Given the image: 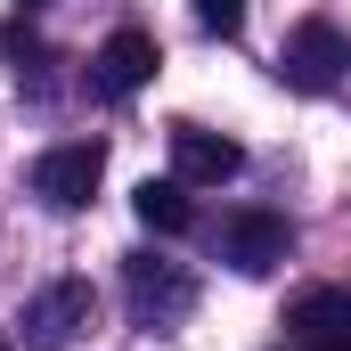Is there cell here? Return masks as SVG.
<instances>
[{
  "label": "cell",
  "instance_id": "obj_1",
  "mask_svg": "<svg viewBox=\"0 0 351 351\" xmlns=\"http://www.w3.org/2000/svg\"><path fill=\"white\" fill-rule=\"evenodd\" d=\"M278 74L294 90H335L351 74V33L335 16H302V25L286 33V49H278Z\"/></svg>",
  "mask_w": 351,
  "mask_h": 351
},
{
  "label": "cell",
  "instance_id": "obj_2",
  "mask_svg": "<svg viewBox=\"0 0 351 351\" xmlns=\"http://www.w3.org/2000/svg\"><path fill=\"white\" fill-rule=\"evenodd\" d=\"M123 294H131V319L139 327H172L196 311V278L180 262H156V254H131L123 262Z\"/></svg>",
  "mask_w": 351,
  "mask_h": 351
},
{
  "label": "cell",
  "instance_id": "obj_3",
  "mask_svg": "<svg viewBox=\"0 0 351 351\" xmlns=\"http://www.w3.org/2000/svg\"><path fill=\"white\" fill-rule=\"evenodd\" d=\"M98 172H106V147H98V139H66V147H49V156L33 164V188H41V204L82 213L90 196H98Z\"/></svg>",
  "mask_w": 351,
  "mask_h": 351
},
{
  "label": "cell",
  "instance_id": "obj_4",
  "mask_svg": "<svg viewBox=\"0 0 351 351\" xmlns=\"http://www.w3.org/2000/svg\"><path fill=\"white\" fill-rule=\"evenodd\" d=\"M90 286L82 278H58V286H41L33 302H25V351H66L74 335L90 327Z\"/></svg>",
  "mask_w": 351,
  "mask_h": 351
},
{
  "label": "cell",
  "instance_id": "obj_5",
  "mask_svg": "<svg viewBox=\"0 0 351 351\" xmlns=\"http://www.w3.org/2000/svg\"><path fill=\"white\" fill-rule=\"evenodd\" d=\"M286 254H294V229L278 213H229L221 221V262L237 269V278H269Z\"/></svg>",
  "mask_w": 351,
  "mask_h": 351
},
{
  "label": "cell",
  "instance_id": "obj_6",
  "mask_svg": "<svg viewBox=\"0 0 351 351\" xmlns=\"http://www.w3.org/2000/svg\"><path fill=\"white\" fill-rule=\"evenodd\" d=\"M245 172V147L237 139H221V131H204V123H180L172 131V180L188 188H221V180Z\"/></svg>",
  "mask_w": 351,
  "mask_h": 351
},
{
  "label": "cell",
  "instance_id": "obj_7",
  "mask_svg": "<svg viewBox=\"0 0 351 351\" xmlns=\"http://www.w3.org/2000/svg\"><path fill=\"white\" fill-rule=\"evenodd\" d=\"M156 33H139V25H123V33H106V49L90 58V82L106 90V98H131V90L156 82Z\"/></svg>",
  "mask_w": 351,
  "mask_h": 351
},
{
  "label": "cell",
  "instance_id": "obj_8",
  "mask_svg": "<svg viewBox=\"0 0 351 351\" xmlns=\"http://www.w3.org/2000/svg\"><path fill=\"white\" fill-rule=\"evenodd\" d=\"M286 335H294V343L351 335V286H311V294H294V311H286Z\"/></svg>",
  "mask_w": 351,
  "mask_h": 351
},
{
  "label": "cell",
  "instance_id": "obj_9",
  "mask_svg": "<svg viewBox=\"0 0 351 351\" xmlns=\"http://www.w3.org/2000/svg\"><path fill=\"white\" fill-rule=\"evenodd\" d=\"M131 213H139V229H156V237H188V229H196L188 180H139V188H131Z\"/></svg>",
  "mask_w": 351,
  "mask_h": 351
},
{
  "label": "cell",
  "instance_id": "obj_10",
  "mask_svg": "<svg viewBox=\"0 0 351 351\" xmlns=\"http://www.w3.org/2000/svg\"><path fill=\"white\" fill-rule=\"evenodd\" d=\"M196 25L204 33H237L245 25V0H196Z\"/></svg>",
  "mask_w": 351,
  "mask_h": 351
},
{
  "label": "cell",
  "instance_id": "obj_11",
  "mask_svg": "<svg viewBox=\"0 0 351 351\" xmlns=\"http://www.w3.org/2000/svg\"><path fill=\"white\" fill-rule=\"evenodd\" d=\"M294 351H351V335H319V343H294Z\"/></svg>",
  "mask_w": 351,
  "mask_h": 351
},
{
  "label": "cell",
  "instance_id": "obj_12",
  "mask_svg": "<svg viewBox=\"0 0 351 351\" xmlns=\"http://www.w3.org/2000/svg\"><path fill=\"white\" fill-rule=\"evenodd\" d=\"M0 351H16V343H0Z\"/></svg>",
  "mask_w": 351,
  "mask_h": 351
}]
</instances>
